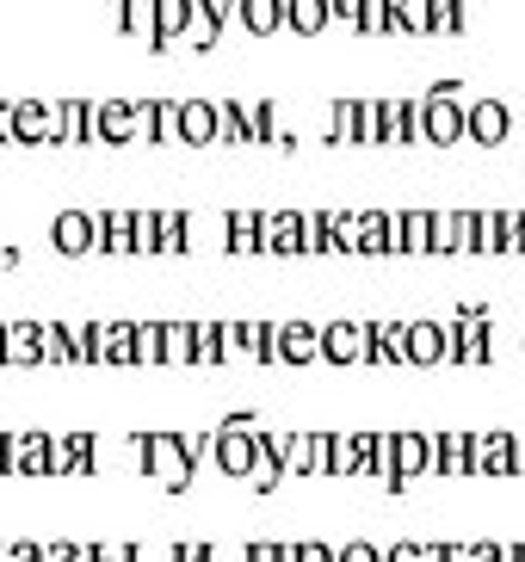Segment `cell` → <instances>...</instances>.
<instances>
[{
    "mask_svg": "<svg viewBox=\"0 0 525 562\" xmlns=\"http://www.w3.org/2000/svg\"><path fill=\"white\" fill-rule=\"evenodd\" d=\"M383 562H433V544H383Z\"/></svg>",
    "mask_w": 525,
    "mask_h": 562,
    "instance_id": "f6af8a7d",
    "label": "cell"
},
{
    "mask_svg": "<svg viewBox=\"0 0 525 562\" xmlns=\"http://www.w3.org/2000/svg\"><path fill=\"white\" fill-rule=\"evenodd\" d=\"M359 32H395L390 0H365V7H359Z\"/></svg>",
    "mask_w": 525,
    "mask_h": 562,
    "instance_id": "b9f144b4",
    "label": "cell"
},
{
    "mask_svg": "<svg viewBox=\"0 0 525 562\" xmlns=\"http://www.w3.org/2000/svg\"><path fill=\"white\" fill-rule=\"evenodd\" d=\"M143 136V100H93V143L124 149Z\"/></svg>",
    "mask_w": 525,
    "mask_h": 562,
    "instance_id": "5b68a950",
    "label": "cell"
},
{
    "mask_svg": "<svg viewBox=\"0 0 525 562\" xmlns=\"http://www.w3.org/2000/svg\"><path fill=\"white\" fill-rule=\"evenodd\" d=\"M365 352H371L365 322H328L322 328V359L328 364H365Z\"/></svg>",
    "mask_w": 525,
    "mask_h": 562,
    "instance_id": "ba28073f",
    "label": "cell"
},
{
    "mask_svg": "<svg viewBox=\"0 0 525 562\" xmlns=\"http://www.w3.org/2000/svg\"><path fill=\"white\" fill-rule=\"evenodd\" d=\"M242 562H291V544H266V538H260V544L242 550Z\"/></svg>",
    "mask_w": 525,
    "mask_h": 562,
    "instance_id": "7dc6e473",
    "label": "cell"
},
{
    "mask_svg": "<svg viewBox=\"0 0 525 562\" xmlns=\"http://www.w3.org/2000/svg\"><path fill=\"white\" fill-rule=\"evenodd\" d=\"M44 364H75V340H68V322H44Z\"/></svg>",
    "mask_w": 525,
    "mask_h": 562,
    "instance_id": "f35d334b",
    "label": "cell"
},
{
    "mask_svg": "<svg viewBox=\"0 0 525 562\" xmlns=\"http://www.w3.org/2000/svg\"><path fill=\"white\" fill-rule=\"evenodd\" d=\"M0 562H44V544H32V538L25 544H0Z\"/></svg>",
    "mask_w": 525,
    "mask_h": 562,
    "instance_id": "c3c4849f",
    "label": "cell"
},
{
    "mask_svg": "<svg viewBox=\"0 0 525 562\" xmlns=\"http://www.w3.org/2000/svg\"><path fill=\"white\" fill-rule=\"evenodd\" d=\"M328 254H359V211H328Z\"/></svg>",
    "mask_w": 525,
    "mask_h": 562,
    "instance_id": "836d02e7",
    "label": "cell"
},
{
    "mask_svg": "<svg viewBox=\"0 0 525 562\" xmlns=\"http://www.w3.org/2000/svg\"><path fill=\"white\" fill-rule=\"evenodd\" d=\"M93 254H131V211H93Z\"/></svg>",
    "mask_w": 525,
    "mask_h": 562,
    "instance_id": "603a6c76",
    "label": "cell"
},
{
    "mask_svg": "<svg viewBox=\"0 0 525 562\" xmlns=\"http://www.w3.org/2000/svg\"><path fill=\"white\" fill-rule=\"evenodd\" d=\"M433 476H470V432H433Z\"/></svg>",
    "mask_w": 525,
    "mask_h": 562,
    "instance_id": "2e32d148",
    "label": "cell"
},
{
    "mask_svg": "<svg viewBox=\"0 0 525 562\" xmlns=\"http://www.w3.org/2000/svg\"><path fill=\"white\" fill-rule=\"evenodd\" d=\"M112 13L131 37H143V44L155 37V0H112Z\"/></svg>",
    "mask_w": 525,
    "mask_h": 562,
    "instance_id": "f546056e",
    "label": "cell"
},
{
    "mask_svg": "<svg viewBox=\"0 0 525 562\" xmlns=\"http://www.w3.org/2000/svg\"><path fill=\"white\" fill-rule=\"evenodd\" d=\"M328 143H359V100L328 105Z\"/></svg>",
    "mask_w": 525,
    "mask_h": 562,
    "instance_id": "8d00e7d4",
    "label": "cell"
},
{
    "mask_svg": "<svg viewBox=\"0 0 525 562\" xmlns=\"http://www.w3.org/2000/svg\"><path fill=\"white\" fill-rule=\"evenodd\" d=\"M0 476H7V432H0Z\"/></svg>",
    "mask_w": 525,
    "mask_h": 562,
    "instance_id": "f907efd6",
    "label": "cell"
},
{
    "mask_svg": "<svg viewBox=\"0 0 525 562\" xmlns=\"http://www.w3.org/2000/svg\"><path fill=\"white\" fill-rule=\"evenodd\" d=\"M402 328H409V322H365V334H371L365 364H409L402 359Z\"/></svg>",
    "mask_w": 525,
    "mask_h": 562,
    "instance_id": "d4e9b609",
    "label": "cell"
},
{
    "mask_svg": "<svg viewBox=\"0 0 525 562\" xmlns=\"http://www.w3.org/2000/svg\"><path fill=\"white\" fill-rule=\"evenodd\" d=\"M7 470L13 476H49V432H7Z\"/></svg>",
    "mask_w": 525,
    "mask_h": 562,
    "instance_id": "7c38bea8",
    "label": "cell"
},
{
    "mask_svg": "<svg viewBox=\"0 0 525 562\" xmlns=\"http://www.w3.org/2000/svg\"><path fill=\"white\" fill-rule=\"evenodd\" d=\"M359 254H395V211H359Z\"/></svg>",
    "mask_w": 525,
    "mask_h": 562,
    "instance_id": "4316f807",
    "label": "cell"
},
{
    "mask_svg": "<svg viewBox=\"0 0 525 562\" xmlns=\"http://www.w3.org/2000/svg\"><path fill=\"white\" fill-rule=\"evenodd\" d=\"M223 322H192V364H223Z\"/></svg>",
    "mask_w": 525,
    "mask_h": 562,
    "instance_id": "1f68e13d",
    "label": "cell"
},
{
    "mask_svg": "<svg viewBox=\"0 0 525 562\" xmlns=\"http://www.w3.org/2000/svg\"><path fill=\"white\" fill-rule=\"evenodd\" d=\"M507 131H513L507 100H470V105H463V143L494 149V143H507Z\"/></svg>",
    "mask_w": 525,
    "mask_h": 562,
    "instance_id": "8992f818",
    "label": "cell"
},
{
    "mask_svg": "<svg viewBox=\"0 0 525 562\" xmlns=\"http://www.w3.org/2000/svg\"><path fill=\"white\" fill-rule=\"evenodd\" d=\"M260 254H303L297 211H260Z\"/></svg>",
    "mask_w": 525,
    "mask_h": 562,
    "instance_id": "7402d4cb",
    "label": "cell"
},
{
    "mask_svg": "<svg viewBox=\"0 0 525 562\" xmlns=\"http://www.w3.org/2000/svg\"><path fill=\"white\" fill-rule=\"evenodd\" d=\"M390 19H395V32H433V0H390Z\"/></svg>",
    "mask_w": 525,
    "mask_h": 562,
    "instance_id": "d6a6232c",
    "label": "cell"
},
{
    "mask_svg": "<svg viewBox=\"0 0 525 562\" xmlns=\"http://www.w3.org/2000/svg\"><path fill=\"white\" fill-rule=\"evenodd\" d=\"M143 136L148 143H180V100H143Z\"/></svg>",
    "mask_w": 525,
    "mask_h": 562,
    "instance_id": "cb8c5ba5",
    "label": "cell"
},
{
    "mask_svg": "<svg viewBox=\"0 0 525 562\" xmlns=\"http://www.w3.org/2000/svg\"><path fill=\"white\" fill-rule=\"evenodd\" d=\"M131 254H155V211H131Z\"/></svg>",
    "mask_w": 525,
    "mask_h": 562,
    "instance_id": "ab89813d",
    "label": "cell"
},
{
    "mask_svg": "<svg viewBox=\"0 0 525 562\" xmlns=\"http://www.w3.org/2000/svg\"><path fill=\"white\" fill-rule=\"evenodd\" d=\"M235 19L254 37H272V32H284V0H235Z\"/></svg>",
    "mask_w": 525,
    "mask_h": 562,
    "instance_id": "484cf974",
    "label": "cell"
},
{
    "mask_svg": "<svg viewBox=\"0 0 525 562\" xmlns=\"http://www.w3.org/2000/svg\"><path fill=\"white\" fill-rule=\"evenodd\" d=\"M0 328H7V322H0Z\"/></svg>",
    "mask_w": 525,
    "mask_h": 562,
    "instance_id": "f5cc1de1",
    "label": "cell"
},
{
    "mask_svg": "<svg viewBox=\"0 0 525 562\" xmlns=\"http://www.w3.org/2000/svg\"><path fill=\"white\" fill-rule=\"evenodd\" d=\"M470 254H501V211H470Z\"/></svg>",
    "mask_w": 525,
    "mask_h": 562,
    "instance_id": "e575fe53",
    "label": "cell"
},
{
    "mask_svg": "<svg viewBox=\"0 0 525 562\" xmlns=\"http://www.w3.org/2000/svg\"><path fill=\"white\" fill-rule=\"evenodd\" d=\"M334 562H383V544H365V538H353V544H334Z\"/></svg>",
    "mask_w": 525,
    "mask_h": 562,
    "instance_id": "ee69618b",
    "label": "cell"
},
{
    "mask_svg": "<svg viewBox=\"0 0 525 562\" xmlns=\"http://www.w3.org/2000/svg\"><path fill=\"white\" fill-rule=\"evenodd\" d=\"M513 562H525V544H513Z\"/></svg>",
    "mask_w": 525,
    "mask_h": 562,
    "instance_id": "816d5d0a",
    "label": "cell"
},
{
    "mask_svg": "<svg viewBox=\"0 0 525 562\" xmlns=\"http://www.w3.org/2000/svg\"><path fill=\"white\" fill-rule=\"evenodd\" d=\"M322 359V328L315 322H279L272 328V364H315Z\"/></svg>",
    "mask_w": 525,
    "mask_h": 562,
    "instance_id": "52a82bcc",
    "label": "cell"
},
{
    "mask_svg": "<svg viewBox=\"0 0 525 562\" xmlns=\"http://www.w3.org/2000/svg\"><path fill=\"white\" fill-rule=\"evenodd\" d=\"M131 359H136V364H161V322H136Z\"/></svg>",
    "mask_w": 525,
    "mask_h": 562,
    "instance_id": "74e56055",
    "label": "cell"
},
{
    "mask_svg": "<svg viewBox=\"0 0 525 562\" xmlns=\"http://www.w3.org/2000/svg\"><path fill=\"white\" fill-rule=\"evenodd\" d=\"M284 32H297V37L328 32V0H284Z\"/></svg>",
    "mask_w": 525,
    "mask_h": 562,
    "instance_id": "f1b7e54d",
    "label": "cell"
},
{
    "mask_svg": "<svg viewBox=\"0 0 525 562\" xmlns=\"http://www.w3.org/2000/svg\"><path fill=\"white\" fill-rule=\"evenodd\" d=\"M93 143V100H56V149Z\"/></svg>",
    "mask_w": 525,
    "mask_h": 562,
    "instance_id": "ffe728a7",
    "label": "cell"
},
{
    "mask_svg": "<svg viewBox=\"0 0 525 562\" xmlns=\"http://www.w3.org/2000/svg\"><path fill=\"white\" fill-rule=\"evenodd\" d=\"M421 143L433 149L463 143V81H439L421 93Z\"/></svg>",
    "mask_w": 525,
    "mask_h": 562,
    "instance_id": "7a4b0ae2",
    "label": "cell"
},
{
    "mask_svg": "<svg viewBox=\"0 0 525 562\" xmlns=\"http://www.w3.org/2000/svg\"><path fill=\"white\" fill-rule=\"evenodd\" d=\"M470 470L477 476H513V432H470Z\"/></svg>",
    "mask_w": 525,
    "mask_h": 562,
    "instance_id": "4fadbf2b",
    "label": "cell"
},
{
    "mask_svg": "<svg viewBox=\"0 0 525 562\" xmlns=\"http://www.w3.org/2000/svg\"><path fill=\"white\" fill-rule=\"evenodd\" d=\"M198 223L192 211H155V254H192Z\"/></svg>",
    "mask_w": 525,
    "mask_h": 562,
    "instance_id": "e0dca14e",
    "label": "cell"
},
{
    "mask_svg": "<svg viewBox=\"0 0 525 562\" xmlns=\"http://www.w3.org/2000/svg\"><path fill=\"white\" fill-rule=\"evenodd\" d=\"M0 364H44V322H7L0 328Z\"/></svg>",
    "mask_w": 525,
    "mask_h": 562,
    "instance_id": "8fae6325",
    "label": "cell"
},
{
    "mask_svg": "<svg viewBox=\"0 0 525 562\" xmlns=\"http://www.w3.org/2000/svg\"><path fill=\"white\" fill-rule=\"evenodd\" d=\"M433 32H463V0H433Z\"/></svg>",
    "mask_w": 525,
    "mask_h": 562,
    "instance_id": "7bdbcfd3",
    "label": "cell"
},
{
    "mask_svg": "<svg viewBox=\"0 0 525 562\" xmlns=\"http://www.w3.org/2000/svg\"><path fill=\"white\" fill-rule=\"evenodd\" d=\"M49 248L68 254V260L93 254V211H56V223H49Z\"/></svg>",
    "mask_w": 525,
    "mask_h": 562,
    "instance_id": "30bf717a",
    "label": "cell"
},
{
    "mask_svg": "<svg viewBox=\"0 0 525 562\" xmlns=\"http://www.w3.org/2000/svg\"><path fill=\"white\" fill-rule=\"evenodd\" d=\"M395 254H427V211H395Z\"/></svg>",
    "mask_w": 525,
    "mask_h": 562,
    "instance_id": "4dcf8cb0",
    "label": "cell"
},
{
    "mask_svg": "<svg viewBox=\"0 0 525 562\" xmlns=\"http://www.w3.org/2000/svg\"><path fill=\"white\" fill-rule=\"evenodd\" d=\"M192 25V0H155V37H148V50H174Z\"/></svg>",
    "mask_w": 525,
    "mask_h": 562,
    "instance_id": "d6986e66",
    "label": "cell"
},
{
    "mask_svg": "<svg viewBox=\"0 0 525 562\" xmlns=\"http://www.w3.org/2000/svg\"><path fill=\"white\" fill-rule=\"evenodd\" d=\"M161 364H192V322H161Z\"/></svg>",
    "mask_w": 525,
    "mask_h": 562,
    "instance_id": "d590c367",
    "label": "cell"
},
{
    "mask_svg": "<svg viewBox=\"0 0 525 562\" xmlns=\"http://www.w3.org/2000/svg\"><path fill=\"white\" fill-rule=\"evenodd\" d=\"M131 446H136L143 470L161 482V488H174V495H186V488H192V470H198V463L186 458V432H136Z\"/></svg>",
    "mask_w": 525,
    "mask_h": 562,
    "instance_id": "6da1fadb",
    "label": "cell"
},
{
    "mask_svg": "<svg viewBox=\"0 0 525 562\" xmlns=\"http://www.w3.org/2000/svg\"><path fill=\"white\" fill-rule=\"evenodd\" d=\"M223 248L230 254H260V211H230L223 216Z\"/></svg>",
    "mask_w": 525,
    "mask_h": 562,
    "instance_id": "83f0119b",
    "label": "cell"
},
{
    "mask_svg": "<svg viewBox=\"0 0 525 562\" xmlns=\"http://www.w3.org/2000/svg\"><path fill=\"white\" fill-rule=\"evenodd\" d=\"M254 451H260V420H254V414H230V420L211 432V458H216V470H223V476H242L247 482Z\"/></svg>",
    "mask_w": 525,
    "mask_h": 562,
    "instance_id": "3957f363",
    "label": "cell"
},
{
    "mask_svg": "<svg viewBox=\"0 0 525 562\" xmlns=\"http://www.w3.org/2000/svg\"><path fill=\"white\" fill-rule=\"evenodd\" d=\"M291 562H334V544H322V538H303V544H291Z\"/></svg>",
    "mask_w": 525,
    "mask_h": 562,
    "instance_id": "bcb514c9",
    "label": "cell"
},
{
    "mask_svg": "<svg viewBox=\"0 0 525 562\" xmlns=\"http://www.w3.org/2000/svg\"><path fill=\"white\" fill-rule=\"evenodd\" d=\"M402 359L409 364H451L445 322H409V328H402Z\"/></svg>",
    "mask_w": 525,
    "mask_h": 562,
    "instance_id": "9c48e42d",
    "label": "cell"
},
{
    "mask_svg": "<svg viewBox=\"0 0 525 562\" xmlns=\"http://www.w3.org/2000/svg\"><path fill=\"white\" fill-rule=\"evenodd\" d=\"M383 143H421V100H378Z\"/></svg>",
    "mask_w": 525,
    "mask_h": 562,
    "instance_id": "9a60e30c",
    "label": "cell"
},
{
    "mask_svg": "<svg viewBox=\"0 0 525 562\" xmlns=\"http://www.w3.org/2000/svg\"><path fill=\"white\" fill-rule=\"evenodd\" d=\"M99 439L93 432H68V439H49V476H87L93 470Z\"/></svg>",
    "mask_w": 525,
    "mask_h": 562,
    "instance_id": "5bb4252c",
    "label": "cell"
},
{
    "mask_svg": "<svg viewBox=\"0 0 525 562\" xmlns=\"http://www.w3.org/2000/svg\"><path fill=\"white\" fill-rule=\"evenodd\" d=\"M180 143H216V100H180Z\"/></svg>",
    "mask_w": 525,
    "mask_h": 562,
    "instance_id": "44dd1931",
    "label": "cell"
},
{
    "mask_svg": "<svg viewBox=\"0 0 525 562\" xmlns=\"http://www.w3.org/2000/svg\"><path fill=\"white\" fill-rule=\"evenodd\" d=\"M501 254H525V211H501Z\"/></svg>",
    "mask_w": 525,
    "mask_h": 562,
    "instance_id": "60d3db41",
    "label": "cell"
},
{
    "mask_svg": "<svg viewBox=\"0 0 525 562\" xmlns=\"http://www.w3.org/2000/svg\"><path fill=\"white\" fill-rule=\"evenodd\" d=\"M131 334H136V322H93V364H136Z\"/></svg>",
    "mask_w": 525,
    "mask_h": 562,
    "instance_id": "ac0fdd59",
    "label": "cell"
},
{
    "mask_svg": "<svg viewBox=\"0 0 525 562\" xmlns=\"http://www.w3.org/2000/svg\"><path fill=\"white\" fill-rule=\"evenodd\" d=\"M7 136L19 149H56V100H7Z\"/></svg>",
    "mask_w": 525,
    "mask_h": 562,
    "instance_id": "277c9868",
    "label": "cell"
},
{
    "mask_svg": "<svg viewBox=\"0 0 525 562\" xmlns=\"http://www.w3.org/2000/svg\"><path fill=\"white\" fill-rule=\"evenodd\" d=\"M359 7H365V0H328V19H346V25H359Z\"/></svg>",
    "mask_w": 525,
    "mask_h": 562,
    "instance_id": "681fc988",
    "label": "cell"
}]
</instances>
